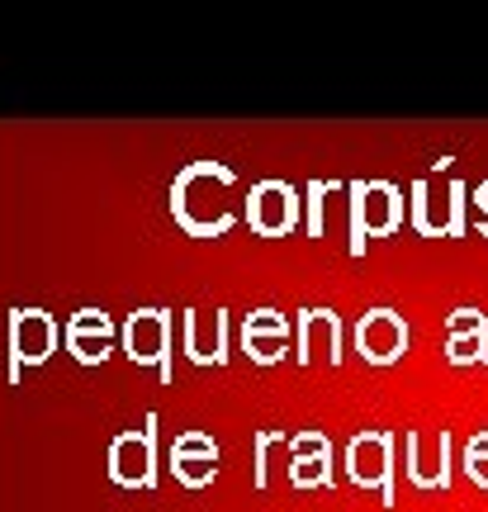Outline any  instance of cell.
I'll list each match as a JSON object with an SVG mask.
<instances>
[{
  "label": "cell",
  "instance_id": "cell-4",
  "mask_svg": "<svg viewBox=\"0 0 488 512\" xmlns=\"http://www.w3.org/2000/svg\"><path fill=\"white\" fill-rule=\"evenodd\" d=\"M124 356L133 366H152L162 375V384H171V375H176V366H171V313H133L124 323Z\"/></svg>",
  "mask_w": 488,
  "mask_h": 512
},
{
  "label": "cell",
  "instance_id": "cell-12",
  "mask_svg": "<svg viewBox=\"0 0 488 512\" xmlns=\"http://www.w3.org/2000/svg\"><path fill=\"white\" fill-rule=\"evenodd\" d=\"M403 451H408V479L417 489H451V432L436 437V460H422L417 432H403Z\"/></svg>",
  "mask_w": 488,
  "mask_h": 512
},
{
  "label": "cell",
  "instance_id": "cell-10",
  "mask_svg": "<svg viewBox=\"0 0 488 512\" xmlns=\"http://www.w3.org/2000/svg\"><path fill=\"white\" fill-rule=\"evenodd\" d=\"M67 351H72L81 366H105L109 351H114V323L105 309H81L67 323Z\"/></svg>",
  "mask_w": 488,
  "mask_h": 512
},
{
  "label": "cell",
  "instance_id": "cell-6",
  "mask_svg": "<svg viewBox=\"0 0 488 512\" xmlns=\"http://www.w3.org/2000/svg\"><path fill=\"white\" fill-rule=\"evenodd\" d=\"M290 446V484L294 489H332V437L308 427L299 437L285 432Z\"/></svg>",
  "mask_w": 488,
  "mask_h": 512
},
{
  "label": "cell",
  "instance_id": "cell-7",
  "mask_svg": "<svg viewBox=\"0 0 488 512\" xmlns=\"http://www.w3.org/2000/svg\"><path fill=\"white\" fill-rule=\"evenodd\" d=\"M171 475H176V484H185V489L214 484L218 479V441L209 437V432H199V427L181 432L176 446H171Z\"/></svg>",
  "mask_w": 488,
  "mask_h": 512
},
{
  "label": "cell",
  "instance_id": "cell-9",
  "mask_svg": "<svg viewBox=\"0 0 488 512\" xmlns=\"http://www.w3.org/2000/svg\"><path fill=\"white\" fill-rule=\"evenodd\" d=\"M242 351H247L252 366H275V361H285V356H290V323L271 309L252 313V318L242 323Z\"/></svg>",
  "mask_w": 488,
  "mask_h": 512
},
{
  "label": "cell",
  "instance_id": "cell-5",
  "mask_svg": "<svg viewBox=\"0 0 488 512\" xmlns=\"http://www.w3.org/2000/svg\"><path fill=\"white\" fill-rule=\"evenodd\" d=\"M356 356L365 366H398L408 356V323L394 309H370L356 323Z\"/></svg>",
  "mask_w": 488,
  "mask_h": 512
},
{
  "label": "cell",
  "instance_id": "cell-2",
  "mask_svg": "<svg viewBox=\"0 0 488 512\" xmlns=\"http://www.w3.org/2000/svg\"><path fill=\"white\" fill-rule=\"evenodd\" d=\"M109 479L119 489H152L157 484V418L128 427L109 441Z\"/></svg>",
  "mask_w": 488,
  "mask_h": 512
},
{
  "label": "cell",
  "instance_id": "cell-14",
  "mask_svg": "<svg viewBox=\"0 0 488 512\" xmlns=\"http://www.w3.org/2000/svg\"><path fill=\"white\" fill-rule=\"evenodd\" d=\"M256 228H261V233H285V228H290L294 223V195L290 190H285V185H266V190H261V195H256Z\"/></svg>",
  "mask_w": 488,
  "mask_h": 512
},
{
  "label": "cell",
  "instance_id": "cell-13",
  "mask_svg": "<svg viewBox=\"0 0 488 512\" xmlns=\"http://www.w3.org/2000/svg\"><path fill=\"white\" fill-rule=\"evenodd\" d=\"M185 356L195 366H223L228 361V318L218 313L214 332H204V313H185Z\"/></svg>",
  "mask_w": 488,
  "mask_h": 512
},
{
  "label": "cell",
  "instance_id": "cell-8",
  "mask_svg": "<svg viewBox=\"0 0 488 512\" xmlns=\"http://www.w3.org/2000/svg\"><path fill=\"white\" fill-rule=\"evenodd\" d=\"M318 356H327V366H342V323H337L332 309H304V318H299L294 361L313 366Z\"/></svg>",
  "mask_w": 488,
  "mask_h": 512
},
{
  "label": "cell",
  "instance_id": "cell-15",
  "mask_svg": "<svg viewBox=\"0 0 488 512\" xmlns=\"http://www.w3.org/2000/svg\"><path fill=\"white\" fill-rule=\"evenodd\" d=\"M465 475H470V484L488 489V432H474L465 441Z\"/></svg>",
  "mask_w": 488,
  "mask_h": 512
},
{
  "label": "cell",
  "instance_id": "cell-3",
  "mask_svg": "<svg viewBox=\"0 0 488 512\" xmlns=\"http://www.w3.org/2000/svg\"><path fill=\"white\" fill-rule=\"evenodd\" d=\"M57 342H62V332H57L53 313H43V309L10 313V380H19L24 370H34V366H48Z\"/></svg>",
  "mask_w": 488,
  "mask_h": 512
},
{
  "label": "cell",
  "instance_id": "cell-16",
  "mask_svg": "<svg viewBox=\"0 0 488 512\" xmlns=\"http://www.w3.org/2000/svg\"><path fill=\"white\" fill-rule=\"evenodd\" d=\"M370 228H375V233H389V228H394V204H389V190H384V185L370 190Z\"/></svg>",
  "mask_w": 488,
  "mask_h": 512
},
{
  "label": "cell",
  "instance_id": "cell-11",
  "mask_svg": "<svg viewBox=\"0 0 488 512\" xmlns=\"http://www.w3.org/2000/svg\"><path fill=\"white\" fill-rule=\"evenodd\" d=\"M446 332H451V342H446L451 366H484L488 361V318L479 309H455Z\"/></svg>",
  "mask_w": 488,
  "mask_h": 512
},
{
  "label": "cell",
  "instance_id": "cell-1",
  "mask_svg": "<svg viewBox=\"0 0 488 512\" xmlns=\"http://www.w3.org/2000/svg\"><path fill=\"white\" fill-rule=\"evenodd\" d=\"M394 432H356L346 441V479L356 489H375L384 508H394Z\"/></svg>",
  "mask_w": 488,
  "mask_h": 512
}]
</instances>
